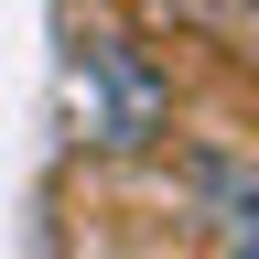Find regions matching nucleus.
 I'll use <instances>...</instances> for the list:
<instances>
[{"instance_id": "2", "label": "nucleus", "mask_w": 259, "mask_h": 259, "mask_svg": "<svg viewBox=\"0 0 259 259\" xmlns=\"http://www.w3.org/2000/svg\"><path fill=\"white\" fill-rule=\"evenodd\" d=\"M238 259H259V238H248V248H238Z\"/></svg>"}, {"instance_id": "1", "label": "nucleus", "mask_w": 259, "mask_h": 259, "mask_svg": "<svg viewBox=\"0 0 259 259\" xmlns=\"http://www.w3.org/2000/svg\"><path fill=\"white\" fill-rule=\"evenodd\" d=\"M76 119L97 141H151L162 130V76L130 54V32H76Z\"/></svg>"}]
</instances>
